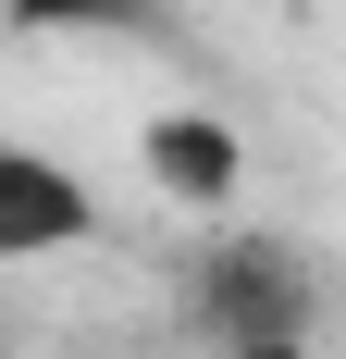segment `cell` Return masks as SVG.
Returning a JSON list of instances; mask_svg holds the SVG:
<instances>
[{
    "label": "cell",
    "mask_w": 346,
    "mask_h": 359,
    "mask_svg": "<svg viewBox=\"0 0 346 359\" xmlns=\"http://www.w3.org/2000/svg\"><path fill=\"white\" fill-rule=\"evenodd\" d=\"M186 323H198L210 359L235 347H284V334H321V260L272 223H223L186 273Z\"/></svg>",
    "instance_id": "6da1fadb"
},
{
    "label": "cell",
    "mask_w": 346,
    "mask_h": 359,
    "mask_svg": "<svg viewBox=\"0 0 346 359\" xmlns=\"http://www.w3.org/2000/svg\"><path fill=\"white\" fill-rule=\"evenodd\" d=\"M87 236H99V186L74 174V161H50L37 137H13L0 149V260L25 273V260L87 248Z\"/></svg>",
    "instance_id": "7a4b0ae2"
},
{
    "label": "cell",
    "mask_w": 346,
    "mask_h": 359,
    "mask_svg": "<svg viewBox=\"0 0 346 359\" xmlns=\"http://www.w3.org/2000/svg\"><path fill=\"white\" fill-rule=\"evenodd\" d=\"M137 174L161 186L173 211H235V186H247V137L223 124V111H148V124H137Z\"/></svg>",
    "instance_id": "3957f363"
},
{
    "label": "cell",
    "mask_w": 346,
    "mask_h": 359,
    "mask_svg": "<svg viewBox=\"0 0 346 359\" xmlns=\"http://www.w3.org/2000/svg\"><path fill=\"white\" fill-rule=\"evenodd\" d=\"M25 37H99V25H148V0H0Z\"/></svg>",
    "instance_id": "277c9868"
},
{
    "label": "cell",
    "mask_w": 346,
    "mask_h": 359,
    "mask_svg": "<svg viewBox=\"0 0 346 359\" xmlns=\"http://www.w3.org/2000/svg\"><path fill=\"white\" fill-rule=\"evenodd\" d=\"M235 359H321V347H310V334H284V347H235Z\"/></svg>",
    "instance_id": "5b68a950"
}]
</instances>
